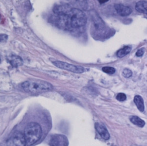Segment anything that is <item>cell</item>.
I'll list each match as a JSON object with an SVG mask.
<instances>
[{"mask_svg":"<svg viewBox=\"0 0 147 146\" xmlns=\"http://www.w3.org/2000/svg\"><path fill=\"white\" fill-rule=\"evenodd\" d=\"M55 20L59 27L71 30L85 25L87 22V17L82 10L72 7L65 14L56 15Z\"/></svg>","mask_w":147,"mask_h":146,"instance_id":"cell-1","label":"cell"},{"mask_svg":"<svg viewBox=\"0 0 147 146\" xmlns=\"http://www.w3.org/2000/svg\"><path fill=\"white\" fill-rule=\"evenodd\" d=\"M21 88L26 92L40 93L52 90L53 86L49 82L40 79H29L21 84Z\"/></svg>","mask_w":147,"mask_h":146,"instance_id":"cell-2","label":"cell"},{"mask_svg":"<svg viewBox=\"0 0 147 146\" xmlns=\"http://www.w3.org/2000/svg\"><path fill=\"white\" fill-rule=\"evenodd\" d=\"M24 135L26 145L30 146L40 139L42 136V129L38 124L31 122L26 126Z\"/></svg>","mask_w":147,"mask_h":146,"instance_id":"cell-3","label":"cell"},{"mask_svg":"<svg viewBox=\"0 0 147 146\" xmlns=\"http://www.w3.org/2000/svg\"><path fill=\"white\" fill-rule=\"evenodd\" d=\"M7 146H25L26 145L24 135L20 131H16L7 139Z\"/></svg>","mask_w":147,"mask_h":146,"instance_id":"cell-4","label":"cell"},{"mask_svg":"<svg viewBox=\"0 0 147 146\" xmlns=\"http://www.w3.org/2000/svg\"><path fill=\"white\" fill-rule=\"evenodd\" d=\"M52 63L56 67L58 68L68 70L74 73L80 74L84 71V68L82 66H75L74 64H69L64 62L59 61V60H55V61H53Z\"/></svg>","mask_w":147,"mask_h":146,"instance_id":"cell-5","label":"cell"},{"mask_svg":"<svg viewBox=\"0 0 147 146\" xmlns=\"http://www.w3.org/2000/svg\"><path fill=\"white\" fill-rule=\"evenodd\" d=\"M48 143L50 146H68V140L64 135L55 134L51 136Z\"/></svg>","mask_w":147,"mask_h":146,"instance_id":"cell-6","label":"cell"},{"mask_svg":"<svg viewBox=\"0 0 147 146\" xmlns=\"http://www.w3.org/2000/svg\"><path fill=\"white\" fill-rule=\"evenodd\" d=\"M114 8L117 13L121 16H127L132 11L130 7L122 4H115L114 5Z\"/></svg>","mask_w":147,"mask_h":146,"instance_id":"cell-7","label":"cell"},{"mask_svg":"<svg viewBox=\"0 0 147 146\" xmlns=\"http://www.w3.org/2000/svg\"><path fill=\"white\" fill-rule=\"evenodd\" d=\"M7 60L13 67H18L23 64L22 59L21 57L16 55H11L7 56Z\"/></svg>","mask_w":147,"mask_h":146,"instance_id":"cell-8","label":"cell"},{"mask_svg":"<svg viewBox=\"0 0 147 146\" xmlns=\"http://www.w3.org/2000/svg\"><path fill=\"white\" fill-rule=\"evenodd\" d=\"M95 126L97 132L100 135L102 138H103L105 140H108L109 139V133L106 128L103 125L99 123H96Z\"/></svg>","mask_w":147,"mask_h":146,"instance_id":"cell-9","label":"cell"},{"mask_svg":"<svg viewBox=\"0 0 147 146\" xmlns=\"http://www.w3.org/2000/svg\"><path fill=\"white\" fill-rule=\"evenodd\" d=\"M135 8L140 13L147 14V2L145 1H140L136 4Z\"/></svg>","mask_w":147,"mask_h":146,"instance_id":"cell-10","label":"cell"},{"mask_svg":"<svg viewBox=\"0 0 147 146\" xmlns=\"http://www.w3.org/2000/svg\"><path fill=\"white\" fill-rule=\"evenodd\" d=\"M134 102L138 110L141 112L144 110V105L142 98L140 95H136L134 98Z\"/></svg>","mask_w":147,"mask_h":146,"instance_id":"cell-11","label":"cell"},{"mask_svg":"<svg viewBox=\"0 0 147 146\" xmlns=\"http://www.w3.org/2000/svg\"><path fill=\"white\" fill-rule=\"evenodd\" d=\"M130 120L133 124L137 125L139 127H143L145 125L144 121H143L140 117H138L137 116H131L130 118Z\"/></svg>","mask_w":147,"mask_h":146,"instance_id":"cell-12","label":"cell"},{"mask_svg":"<svg viewBox=\"0 0 147 146\" xmlns=\"http://www.w3.org/2000/svg\"><path fill=\"white\" fill-rule=\"evenodd\" d=\"M131 51V47L130 46H125L121 49L118 50L117 52V56L119 57H123L129 53Z\"/></svg>","mask_w":147,"mask_h":146,"instance_id":"cell-13","label":"cell"},{"mask_svg":"<svg viewBox=\"0 0 147 146\" xmlns=\"http://www.w3.org/2000/svg\"><path fill=\"white\" fill-rule=\"evenodd\" d=\"M77 5L79 6L80 8H82L83 9H86L87 3L86 0H76Z\"/></svg>","mask_w":147,"mask_h":146,"instance_id":"cell-14","label":"cell"},{"mask_svg":"<svg viewBox=\"0 0 147 146\" xmlns=\"http://www.w3.org/2000/svg\"><path fill=\"white\" fill-rule=\"evenodd\" d=\"M102 71L109 74H113L115 72V69L112 67H104L102 68Z\"/></svg>","mask_w":147,"mask_h":146,"instance_id":"cell-15","label":"cell"},{"mask_svg":"<svg viewBox=\"0 0 147 146\" xmlns=\"http://www.w3.org/2000/svg\"><path fill=\"white\" fill-rule=\"evenodd\" d=\"M122 74L125 78H129L132 75V72L130 70L126 68L123 70Z\"/></svg>","mask_w":147,"mask_h":146,"instance_id":"cell-16","label":"cell"},{"mask_svg":"<svg viewBox=\"0 0 147 146\" xmlns=\"http://www.w3.org/2000/svg\"><path fill=\"white\" fill-rule=\"evenodd\" d=\"M117 99L119 101H124L126 100V96L125 94L123 93H119L117 95V97H116Z\"/></svg>","mask_w":147,"mask_h":146,"instance_id":"cell-17","label":"cell"},{"mask_svg":"<svg viewBox=\"0 0 147 146\" xmlns=\"http://www.w3.org/2000/svg\"><path fill=\"white\" fill-rule=\"evenodd\" d=\"M8 39V36L6 34L0 33V42L6 41Z\"/></svg>","mask_w":147,"mask_h":146,"instance_id":"cell-18","label":"cell"},{"mask_svg":"<svg viewBox=\"0 0 147 146\" xmlns=\"http://www.w3.org/2000/svg\"><path fill=\"white\" fill-rule=\"evenodd\" d=\"M144 53V51L142 49H138L137 52H136V56H138V57H140V56H142L143 55Z\"/></svg>","mask_w":147,"mask_h":146,"instance_id":"cell-19","label":"cell"},{"mask_svg":"<svg viewBox=\"0 0 147 146\" xmlns=\"http://www.w3.org/2000/svg\"><path fill=\"white\" fill-rule=\"evenodd\" d=\"M98 1H99V2L100 3H105V2H107L109 0H98Z\"/></svg>","mask_w":147,"mask_h":146,"instance_id":"cell-20","label":"cell"},{"mask_svg":"<svg viewBox=\"0 0 147 146\" xmlns=\"http://www.w3.org/2000/svg\"><path fill=\"white\" fill-rule=\"evenodd\" d=\"M1 19V14H0V20Z\"/></svg>","mask_w":147,"mask_h":146,"instance_id":"cell-21","label":"cell"},{"mask_svg":"<svg viewBox=\"0 0 147 146\" xmlns=\"http://www.w3.org/2000/svg\"><path fill=\"white\" fill-rule=\"evenodd\" d=\"M0 63H1V58H0Z\"/></svg>","mask_w":147,"mask_h":146,"instance_id":"cell-22","label":"cell"}]
</instances>
